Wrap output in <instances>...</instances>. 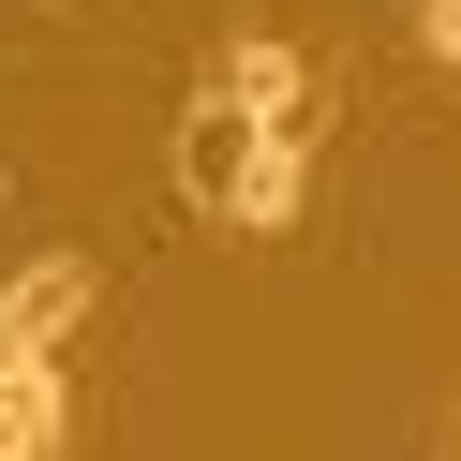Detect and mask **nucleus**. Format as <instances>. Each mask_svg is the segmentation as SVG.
<instances>
[{
    "label": "nucleus",
    "mask_w": 461,
    "mask_h": 461,
    "mask_svg": "<svg viewBox=\"0 0 461 461\" xmlns=\"http://www.w3.org/2000/svg\"><path fill=\"white\" fill-rule=\"evenodd\" d=\"M90 298H104L90 253H31V268L0 283V357H60V342L90 328Z\"/></svg>",
    "instance_id": "nucleus-1"
},
{
    "label": "nucleus",
    "mask_w": 461,
    "mask_h": 461,
    "mask_svg": "<svg viewBox=\"0 0 461 461\" xmlns=\"http://www.w3.org/2000/svg\"><path fill=\"white\" fill-rule=\"evenodd\" d=\"M209 90L239 104L253 134H312V60H298V45H283V31H239V45H223V60H209Z\"/></svg>",
    "instance_id": "nucleus-2"
},
{
    "label": "nucleus",
    "mask_w": 461,
    "mask_h": 461,
    "mask_svg": "<svg viewBox=\"0 0 461 461\" xmlns=\"http://www.w3.org/2000/svg\"><path fill=\"white\" fill-rule=\"evenodd\" d=\"M298 209H312V134H253L239 179H223V223H239V239H283Z\"/></svg>",
    "instance_id": "nucleus-3"
},
{
    "label": "nucleus",
    "mask_w": 461,
    "mask_h": 461,
    "mask_svg": "<svg viewBox=\"0 0 461 461\" xmlns=\"http://www.w3.org/2000/svg\"><path fill=\"white\" fill-rule=\"evenodd\" d=\"M60 447H75L60 357H0V461H60Z\"/></svg>",
    "instance_id": "nucleus-4"
},
{
    "label": "nucleus",
    "mask_w": 461,
    "mask_h": 461,
    "mask_svg": "<svg viewBox=\"0 0 461 461\" xmlns=\"http://www.w3.org/2000/svg\"><path fill=\"white\" fill-rule=\"evenodd\" d=\"M417 60H447V75H461V0H417Z\"/></svg>",
    "instance_id": "nucleus-5"
},
{
    "label": "nucleus",
    "mask_w": 461,
    "mask_h": 461,
    "mask_svg": "<svg viewBox=\"0 0 461 461\" xmlns=\"http://www.w3.org/2000/svg\"><path fill=\"white\" fill-rule=\"evenodd\" d=\"M447 461H461V387H447Z\"/></svg>",
    "instance_id": "nucleus-6"
}]
</instances>
